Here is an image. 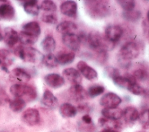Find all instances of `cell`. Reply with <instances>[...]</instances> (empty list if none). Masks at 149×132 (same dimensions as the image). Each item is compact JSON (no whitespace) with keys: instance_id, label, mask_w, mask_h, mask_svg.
I'll use <instances>...</instances> for the list:
<instances>
[{"instance_id":"6da1fadb","label":"cell","mask_w":149,"mask_h":132,"mask_svg":"<svg viewBox=\"0 0 149 132\" xmlns=\"http://www.w3.org/2000/svg\"><path fill=\"white\" fill-rule=\"evenodd\" d=\"M84 2L87 13L93 19L104 18L110 13L109 2L107 1H85Z\"/></svg>"},{"instance_id":"7a4b0ae2","label":"cell","mask_w":149,"mask_h":132,"mask_svg":"<svg viewBox=\"0 0 149 132\" xmlns=\"http://www.w3.org/2000/svg\"><path fill=\"white\" fill-rule=\"evenodd\" d=\"M90 47L97 52H107L114 48V42L110 41L105 35L97 31H92L87 35Z\"/></svg>"},{"instance_id":"3957f363","label":"cell","mask_w":149,"mask_h":132,"mask_svg":"<svg viewBox=\"0 0 149 132\" xmlns=\"http://www.w3.org/2000/svg\"><path fill=\"white\" fill-rule=\"evenodd\" d=\"M14 53L22 60L33 63L42 61L44 55L37 49L33 47H24L22 45L17 47L14 50Z\"/></svg>"},{"instance_id":"277c9868","label":"cell","mask_w":149,"mask_h":132,"mask_svg":"<svg viewBox=\"0 0 149 132\" xmlns=\"http://www.w3.org/2000/svg\"><path fill=\"white\" fill-rule=\"evenodd\" d=\"M10 93L16 98H25L27 101H33L37 96L36 89L32 86L22 84H15L10 87Z\"/></svg>"},{"instance_id":"5b68a950","label":"cell","mask_w":149,"mask_h":132,"mask_svg":"<svg viewBox=\"0 0 149 132\" xmlns=\"http://www.w3.org/2000/svg\"><path fill=\"white\" fill-rule=\"evenodd\" d=\"M139 53V46L136 42L132 41L125 43L119 51L120 59L127 61H130V60L136 58Z\"/></svg>"},{"instance_id":"8992f818","label":"cell","mask_w":149,"mask_h":132,"mask_svg":"<svg viewBox=\"0 0 149 132\" xmlns=\"http://www.w3.org/2000/svg\"><path fill=\"white\" fill-rule=\"evenodd\" d=\"M22 121L29 126H35L40 120V116L38 110L34 108H28L22 115Z\"/></svg>"},{"instance_id":"52a82bcc","label":"cell","mask_w":149,"mask_h":132,"mask_svg":"<svg viewBox=\"0 0 149 132\" xmlns=\"http://www.w3.org/2000/svg\"><path fill=\"white\" fill-rule=\"evenodd\" d=\"M122 99L114 92H108L104 95L100 100V104L105 108H114L121 103Z\"/></svg>"},{"instance_id":"ba28073f","label":"cell","mask_w":149,"mask_h":132,"mask_svg":"<svg viewBox=\"0 0 149 132\" xmlns=\"http://www.w3.org/2000/svg\"><path fill=\"white\" fill-rule=\"evenodd\" d=\"M77 67L81 74L87 80L93 81L97 79L98 73L92 67L88 65L83 60L79 61L77 64Z\"/></svg>"},{"instance_id":"9c48e42d","label":"cell","mask_w":149,"mask_h":132,"mask_svg":"<svg viewBox=\"0 0 149 132\" xmlns=\"http://www.w3.org/2000/svg\"><path fill=\"white\" fill-rule=\"evenodd\" d=\"M63 43L73 51H77L80 48V40L77 35L74 33L64 34L62 38Z\"/></svg>"},{"instance_id":"30bf717a","label":"cell","mask_w":149,"mask_h":132,"mask_svg":"<svg viewBox=\"0 0 149 132\" xmlns=\"http://www.w3.org/2000/svg\"><path fill=\"white\" fill-rule=\"evenodd\" d=\"M15 14V9L9 1H0V19L11 20L14 17Z\"/></svg>"},{"instance_id":"8fae6325","label":"cell","mask_w":149,"mask_h":132,"mask_svg":"<svg viewBox=\"0 0 149 132\" xmlns=\"http://www.w3.org/2000/svg\"><path fill=\"white\" fill-rule=\"evenodd\" d=\"M122 28L118 25H110L105 30V37L111 42H115L119 40L123 34Z\"/></svg>"},{"instance_id":"7c38bea8","label":"cell","mask_w":149,"mask_h":132,"mask_svg":"<svg viewBox=\"0 0 149 132\" xmlns=\"http://www.w3.org/2000/svg\"><path fill=\"white\" fill-rule=\"evenodd\" d=\"M60 10L63 15L69 17L75 18L77 16V5L73 1H66L61 3Z\"/></svg>"},{"instance_id":"4fadbf2b","label":"cell","mask_w":149,"mask_h":132,"mask_svg":"<svg viewBox=\"0 0 149 132\" xmlns=\"http://www.w3.org/2000/svg\"><path fill=\"white\" fill-rule=\"evenodd\" d=\"M9 78L12 81L24 83L30 80L31 76L24 69L16 67L10 72Z\"/></svg>"},{"instance_id":"5bb4252c","label":"cell","mask_w":149,"mask_h":132,"mask_svg":"<svg viewBox=\"0 0 149 132\" xmlns=\"http://www.w3.org/2000/svg\"><path fill=\"white\" fill-rule=\"evenodd\" d=\"M62 74L72 85L80 84L82 80L81 76L79 71L73 67L64 69L62 72Z\"/></svg>"},{"instance_id":"9a60e30c","label":"cell","mask_w":149,"mask_h":132,"mask_svg":"<svg viewBox=\"0 0 149 132\" xmlns=\"http://www.w3.org/2000/svg\"><path fill=\"white\" fill-rule=\"evenodd\" d=\"M69 92L70 97L76 101H82L88 97V93L80 84L72 85L69 90Z\"/></svg>"},{"instance_id":"2e32d148","label":"cell","mask_w":149,"mask_h":132,"mask_svg":"<svg viewBox=\"0 0 149 132\" xmlns=\"http://www.w3.org/2000/svg\"><path fill=\"white\" fill-rule=\"evenodd\" d=\"M45 83L51 88H58L65 84V79L61 75L56 73H50L44 77Z\"/></svg>"},{"instance_id":"e0dca14e","label":"cell","mask_w":149,"mask_h":132,"mask_svg":"<svg viewBox=\"0 0 149 132\" xmlns=\"http://www.w3.org/2000/svg\"><path fill=\"white\" fill-rule=\"evenodd\" d=\"M101 114L107 119L118 120L123 116V110L118 107L104 108L101 110Z\"/></svg>"},{"instance_id":"ac0fdd59","label":"cell","mask_w":149,"mask_h":132,"mask_svg":"<svg viewBox=\"0 0 149 132\" xmlns=\"http://www.w3.org/2000/svg\"><path fill=\"white\" fill-rule=\"evenodd\" d=\"M3 40L8 46L12 47L18 42L19 34L17 31L12 28L7 27L5 29Z\"/></svg>"},{"instance_id":"d6986e66","label":"cell","mask_w":149,"mask_h":132,"mask_svg":"<svg viewBox=\"0 0 149 132\" xmlns=\"http://www.w3.org/2000/svg\"><path fill=\"white\" fill-rule=\"evenodd\" d=\"M42 104L49 108H55L58 105V101L56 97L49 90H45L41 99Z\"/></svg>"},{"instance_id":"ffe728a7","label":"cell","mask_w":149,"mask_h":132,"mask_svg":"<svg viewBox=\"0 0 149 132\" xmlns=\"http://www.w3.org/2000/svg\"><path fill=\"white\" fill-rule=\"evenodd\" d=\"M77 29V25L71 21H63L60 23L56 27V31L63 35L73 33V31Z\"/></svg>"},{"instance_id":"44dd1931","label":"cell","mask_w":149,"mask_h":132,"mask_svg":"<svg viewBox=\"0 0 149 132\" xmlns=\"http://www.w3.org/2000/svg\"><path fill=\"white\" fill-rule=\"evenodd\" d=\"M77 112V109L69 103L62 104L59 108V113L63 117H73L76 115Z\"/></svg>"},{"instance_id":"7402d4cb","label":"cell","mask_w":149,"mask_h":132,"mask_svg":"<svg viewBox=\"0 0 149 132\" xmlns=\"http://www.w3.org/2000/svg\"><path fill=\"white\" fill-rule=\"evenodd\" d=\"M140 114L137 109L133 106H127L123 110V116L127 122H133L139 118Z\"/></svg>"},{"instance_id":"603a6c76","label":"cell","mask_w":149,"mask_h":132,"mask_svg":"<svg viewBox=\"0 0 149 132\" xmlns=\"http://www.w3.org/2000/svg\"><path fill=\"white\" fill-rule=\"evenodd\" d=\"M26 33L34 35L36 37H39L41 34V28L39 24L35 21L30 22L27 23L23 26V30Z\"/></svg>"},{"instance_id":"cb8c5ba5","label":"cell","mask_w":149,"mask_h":132,"mask_svg":"<svg viewBox=\"0 0 149 132\" xmlns=\"http://www.w3.org/2000/svg\"><path fill=\"white\" fill-rule=\"evenodd\" d=\"M23 6L24 11L30 15L37 16L39 13L40 7L37 1L31 0L24 1Z\"/></svg>"},{"instance_id":"d4e9b609","label":"cell","mask_w":149,"mask_h":132,"mask_svg":"<svg viewBox=\"0 0 149 132\" xmlns=\"http://www.w3.org/2000/svg\"><path fill=\"white\" fill-rule=\"evenodd\" d=\"M56 57L58 64L66 65L73 62L75 58V54L73 52L62 51L58 53V55Z\"/></svg>"},{"instance_id":"484cf974","label":"cell","mask_w":149,"mask_h":132,"mask_svg":"<svg viewBox=\"0 0 149 132\" xmlns=\"http://www.w3.org/2000/svg\"><path fill=\"white\" fill-rule=\"evenodd\" d=\"M41 46L42 49L48 53H51L54 51L56 47V42L54 38L50 35L45 37V38L42 41Z\"/></svg>"},{"instance_id":"4316f807","label":"cell","mask_w":149,"mask_h":132,"mask_svg":"<svg viewBox=\"0 0 149 132\" xmlns=\"http://www.w3.org/2000/svg\"><path fill=\"white\" fill-rule=\"evenodd\" d=\"M98 124L100 126L104 127L105 129L114 130L119 128L121 126L120 123L118 120L108 119L105 117L100 118L98 119Z\"/></svg>"},{"instance_id":"83f0119b","label":"cell","mask_w":149,"mask_h":132,"mask_svg":"<svg viewBox=\"0 0 149 132\" xmlns=\"http://www.w3.org/2000/svg\"><path fill=\"white\" fill-rule=\"evenodd\" d=\"M38 37L32 35L21 31L19 34V40L23 45H33L38 40Z\"/></svg>"},{"instance_id":"f1b7e54d","label":"cell","mask_w":149,"mask_h":132,"mask_svg":"<svg viewBox=\"0 0 149 132\" xmlns=\"http://www.w3.org/2000/svg\"><path fill=\"white\" fill-rule=\"evenodd\" d=\"M136 80L141 82H149V70L144 67H140L133 72Z\"/></svg>"},{"instance_id":"f546056e","label":"cell","mask_w":149,"mask_h":132,"mask_svg":"<svg viewBox=\"0 0 149 132\" xmlns=\"http://www.w3.org/2000/svg\"><path fill=\"white\" fill-rule=\"evenodd\" d=\"M26 104V102L23 99L16 98L10 102L9 108L12 111L15 112H19L24 108Z\"/></svg>"},{"instance_id":"4dcf8cb0","label":"cell","mask_w":149,"mask_h":132,"mask_svg":"<svg viewBox=\"0 0 149 132\" xmlns=\"http://www.w3.org/2000/svg\"><path fill=\"white\" fill-rule=\"evenodd\" d=\"M42 62L45 66L49 68H54L58 65L56 57L52 53H48L44 55Z\"/></svg>"},{"instance_id":"1f68e13d","label":"cell","mask_w":149,"mask_h":132,"mask_svg":"<svg viewBox=\"0 0 149 132\" xmlns=\"http://www.w3.org/2000/svg\"><path fill=\"white\" fill-rule=\"evenodd\" d=\"M141 14L140 11L138 10H131V11H124L122 13L123 17L129 22H135L138 21L141 17Z\"/></svg>"},{"instance_id":"d6a6232c","label":"cell","mask_w":149,"mask_h":132,"mask_svg":"<svg viewBox=\"0 0 149 132\" xmlns=\"http://www.w3.org/2000/svg\"><path fill=\"white\" fill-rule=\"evenodd\" d=\"M0 62L2 65V66L6 67L12 63L13 59L10 56L9 51L4 49L0 50Z\"/></svg>"},{"instance_id":"836d02e7","label":"cell","mask_w":149,"mask_h":132,"mask_svg":"<svg viewBox=\"0 0 149 132\" xmlns=\"http://www.w3.org/2000/svg\"><path fill=\"white\" fill-rule=\"evenodd\" d=\"M127 90L132 94L136 95H142L146 94V90L141 85L136 83L130 84Z\"/></svg>"},{"instance_id":"e575fe53","label":"cell","mask_w":149,"mask_h":132,"mask_svg":"<svg viewBox=\"0 0 149 132\" xmlns=\"http://www.w3.org/2000/svg\"><path fill=\"white\" fill-rule=\"evenodd\" d=\"M105 91V88L102 85H95L89 87L88 90V95L91 98H95L101 94Z\"/></svg>"},{"instance_id":"d590c367","label":"cell","mask_w":149,"mask_h":132,"mask_svg":"<svg viewBox=\"0 0 149 132\" xmlns=\"http://www.w3.org/2000/svg\"><path fill=\"white\" fill-rule=\"evenodd\" d=\"M40 9L44 11L54 12L56 10V5L52 1H43L40 5Z\"/></svg>"},{"instance_id":"8d00e7d4","label":"cell","mask_w":149,"mask_h":132,"mask_svg":"<svg viewBox=\"0 0 149 132\" xmlns=\"http://www.w3.org/2000/svg\"><path fill=\"white\" fill-rule=\"evenodd\" d=\"M117 2L125 11L133 10L135 6V2L133 0H119Z\"/></svg>"},{"instance_id":"74e56055","label":"cell","mask_w":149,"mask_h":132,"mask_svg":"<svg viewBox=\"0 0 149 132\" xmlns=\"http://www.w3.org/2000/svg\"><path fill=\"white\" fill-rule=\"evenodd\" d=\"M104 73L108 77H110L112 79L118 76H120L119 70L118 69L109 66L106 67L105 68Z\"/></svg>"},{"instance_id":"f35d334b","label":"cell","mask_w":149,"mask_h":132,"mask_svg":"<svg viewBox=\"0 0 149 132\" xmlns=\"http://www.w3.org/2000/svg\"><path fill=\"white\" fill-rule=\"evenodd\" d=\"M41 20L45 23L52 24H55L58 22L56 16L53 13L44 15L41 17Z\"/></svg>"},{"instance_id":"ab89813d","label":"cell","mask_w":149,"mask_h":132,"mask_svg":"<svg viewBox=\"0 0 149 132\" xmlns=\"http://www.w3.org/2000/svg\"><path fill=\"white\" fill-rule=\"evenodd\" d=\"M140 122L144 126H149V109L144 110L139 116Z\"/></svg>"},{"instance_id":"60d3db41","label":"cell","mask_w":149,"mask_h":132,"mask_svg":"<svg viewBox=\"0 0 149 132\" xmlns=\"http://www.w3.org/2000/svg\"><path fill=\"white\" fill-rule=\"evenodd\" d=\"M108 53L107 52H98V55L97 57V60L99 63L104 64L108 59Z\"/></svg>"},{"instance_id":"b9f144b4","label":"cell","mask_w":149,"mask_h":132,"mask_svg":"<svg viewBox=\"0 0 149 132\" xmlns=\"http://www.w3.org/2000/svg\"><path fill=\"white\" fill-rule=\"evenodd\" d=\"M81 120L85 124H90L92 123V119L91 116L88 114H86L83 115L81 117Z\"/></svg>"},{"instance_id":"7bdbcfd3","label":"cell","mask_w":149,"mask_h":132,"mask_svg":"<svg viewBox=\"0 0 149 132\" xmlns=\"http://www.w3.org/2000/svg\"><path fill=\"white\" fill-rule=\"evenodd\" d=\"M81 42H86L87 41V36L86 35V33L83 31H81L78 35Z\"/></svg>"},{"instance_id":"ee69618b","label":"cell","mask_w":149,"mask_h":132,"mask_svg":"<svg viewBox=\"0 0 149 132\" xmlns=\"http://www.w3.org/2000/svg\"><path fill=\"white\" fill-rule=\"evenodd\" d=\"M77 109H78L80 111H85L87 110V109H88V106L86 105H80Z\"/></svg>"},{"instance_id":"f6af8a7d","label":"cell","mask_w":149,"mask_h":132,"mask_svg":"<svg viewBox=\"0 0 149 132\" xmlns=\"http://www.w3.org/2000/svg\"><path fill=\"white\" fill-rule=\"evenodd\" d=\"M100 132H119V131H116V130H114V129H104V130H102V131H101Z\"/></svg>"},{"instance_id":"bcb514c9","label":"cell","mask_w":149,"mask_h":132,"mask_svg":"<svg viewBox=\"0 0 149 132\" xmlns=\"http://www.w3.org/2000/svg\"><path fill=\"white\" fill-rule=\"evenodd\" d=\"M147 19H148V20H149V10L148 11V12H147Z\"/></svg>"},{"instance_id":"7dc6e473","label":"cell","mask_w":149,"mask_h":132,"mask_svg":"<svg viewBox=\"0 0 149 132\" xmlns=\"http://www.w3.org/2000/svg\"><path fill=\"white\" fill-rule=\"evenodd\" d=\"M2 39H3V37H2V34L0 33V41H1Z\"/></svg>"},{"instance_id":"c3c4849f","label":"cell","mask_w":149,"mask_h":132,"mask_svg":"<svg viewBox=\"0 0 149 132\" xmlns=\"http://www.w3.org/2000/svg\"><path fill=\"white\" fill-rule=\"evenodd\" d=\"M1 65V62H0V65Z\"/></svg>"}]
</instances>
